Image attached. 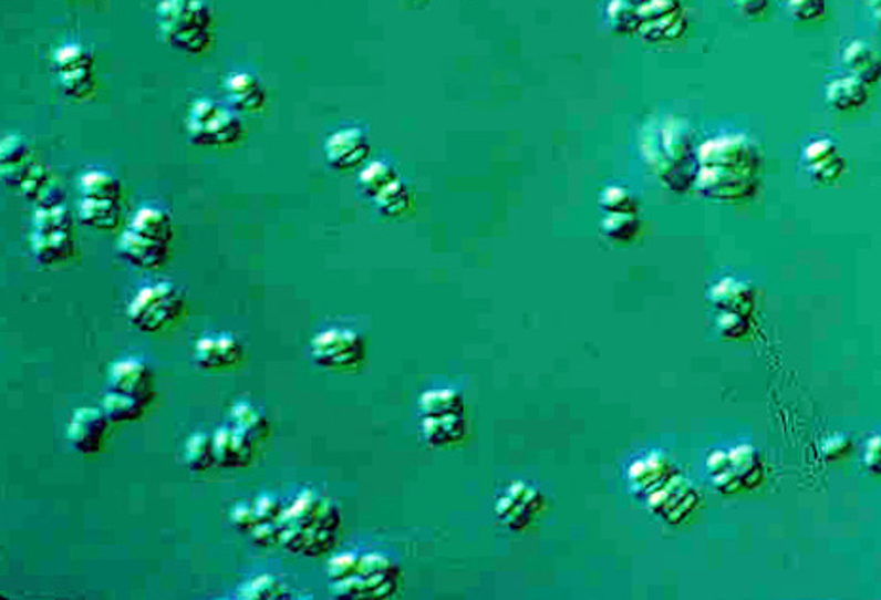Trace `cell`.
<instances>
[{
  "mask_svg": "<svg viewBox=\"0 0 881 600\" xmlns=\"http://www.w3.org/2000/svg\"><path fill=\"white\" fill-rule=\"evenodd\" d=\"M760 153L743 134H724L703 143L697 154V188L713 200H743L755 193Z\"/></svg>",
  "mask_w": 881,
  "mask_h": 600,
  "instance_id": "obj_1",
  "label": "cell"
},
{
  "mask_svg": "<svg viewBox=\"0 0 881 600\" xmlns=\"http://www.w3.org/2000/svg\"><path fill=\"white\" fill-rule=\"evenodd\" d=\"M280 523L281 547L288 554L315 559L333 549L342 515L333 500L307 488L286 506Z\"/></svg>",
  "mask_w": 881,
  "mask_h": 600,
  "instance_id": "obj_2",
  "label": "cell"
},
{
  "mask_svg": "<svg viewBox=\"0 0 881 600\" xmlns=\"http://www.w3.org/2000/svg\"><path fill=\"white\" fill-rule=\"evenodd\" d=\"M156 28L167 46L185 54H204L214 42V12L207 0H160Z\"/></svg>",
  "mask_w": 881,
  "mask_h": 600,
  "instance_id": "obj_3",
  "label": "cell"
},
{
  "mask_svg": "<svg viewBox=\"0 0 881 600\" xmlns=\"http://www.w3.org/2000/svg\"><path fill=\"white\" fill-rule=\"evenodd\" d=\"M185 130L188 141L198 147H232L246 135L238 111L207 97L190 103Z\"/></svg>",
  "mask_w": 881,
  "mask_h": 600,
  "instance_id": "obj_4",
  "label": "cell"
},
{
  "mask_svg": "<svg viewBox=\"0 0 881 600\" xmlns=\"http://www.w3.org/2000/svg\"><path fill=\"white\" fill-rule=\"evenodd\" d=\"M400 565L384 554L361 555L360 570L342 581H331L329 589L336 599H390L400 591Z\"/></svg>",
  "mask_w": 881,
  "mask_h": 600,
  "instance_id": "obj_5",
  "label": "cell"
},
{
  "mask_svg": "<svg viewBox=\"0 0 881 600\" xmlns=\"http://www.w3.org/2000/svg\"><path fill=\"white\" fill-rule=\"evenodd\" d=\"M185 308V294L172 281L141 287L126 308V318L137 331L158 333L174 323Z\"/></svg>",
  "mask_w": 881,
  "mask_h": 600,
  "instance_id": "obj_6",
  "label": "cell"
},
{
  "mask_svg": "<svg viewBox=\"0 0 881 600\" xmlns=\"http://www.w3.org/2000/svg\"><path fill=\"white\" fill-rule=\"evenodd\" d=\"M708 477L721 493L753 488L761 479L760 453L750 445L715 451L707 461Z\"/></svg>",
  "mask_w": 881,
  "mask_h": 600,
  "instance_id": "obj_7",
  "label": "cell"
},
{
  "mask_svg": "<svg viewBox=\"0 0 881 600\" xmlns=\"http://www.w3.org/2000/svg\"><path fill=\"white\" fill-rule=\"evenodd\" d=\"M365 341L352 329H323L310 341V358L325 371H354L365 361Z\"/></svg>",
  "mask_w": 881,
  "mask_h": 600,
  "instance_id": "obj_8",
  "label": "cell"
},
{
  "mask_svg": "<svg viewBox=\"0 0 881 600\" xmlns=\"http://www.w3.org/2000/svg\"><path fill=\"white\" fill-rule=\"evenodd\" d=\"M52 69L61 92L73 100H86L95 87L94 55L79 42H68L55 48Z\"/></svg>",
  "mask_w": 881,
  "mask_h": 600,
  "instance_id": "obj_9",
  "label": "cell"
},
{
  "mask_svg": "<svg viewBox=\"0 0 881 600\" xmlns=\"http://www.w3.org/2000/svg\"><path fill=\"white\" fill-rule=\"evenodd\" d=\"M541 511H543V496L540 490L522 480L509 483L495 504L496 519L514 532L527 530L540 517Z\"/></svg>",
  "mask_w": 881,
  "mask_h": 600,
  "instance_id": "obj_10",
  "label": "cell"
},
{
  "mask_svg": "<svg viewBox=\"0 0 881 600\" xmlns=\"http://www.w3.org/2000/svg\"><path fill=\"white\" fill-rule=\"evenodd\" d=\"M644 500L650 514L671 525H678L694 514L699 504V494L684 475L676 474L665 485L655 488L654 493L647 494Z\"/></svg>",
  "mask_w": 881,
  "mask_h": 600,
  "instance_id": "obj_11",
  "label": "cell"
},
{
  "mask_svg": "<svg viewBox=\"0 0 881 600\" xmlns=\"http://www.w3.org/2000/svg\"><path fill=\"white\" fill-rule=\"evenodd\" d=\"M108 390L122 392L148 405L154 400V373L145 361L124 358L108 368Z\"/></svg>",
  "mask_w": 881,
  "mask_h": 600,
  "instance_id": "obj_12",
  "label": "cell"
},
{
  "mask_svg": "<svg viewBox=\"0 0 881 600\" xmlns=\"http://www.w3.org/2000/svg\"><path fill=\"white\" fill-rule=\"evenodd\" d=\"M323 153L329 166L339 172H348L367 161L371 145L365 130L355 126L342 127L329 135Z\"/></svg>",
  "mask_w": 881,
  "mask_h": 600,
  "instance_id": "obj_13",
  "label": "cell"
},
{
  "mask_svg": "<svg viewBox=\"0 0 881 600\" xmlns=\"http://www.w3.org/2000/svg\"><path fill=\"white\" fill-rule=\"evenodd\" d=\"M108 424L111 421H108L107 414L103 413V408H76L71 414V421L68 424L69 445L76 453L86 454V456L100 453L108 432Z\"/></svg>",
  "mask_w": 881,
  "mask_h": 600,
  "instance_id": "obj_14",
  "label": "cell"
},
{
  "mask_svg": "<svg viewBox=\"0 0 881 600\" xmlns=\"http://www.w3.org/2000/svg\"><path fill=\"white\" fill-rule=\"evenodd\" d=\"M801 166L819 183H835L848 169V161L840 147L828 137H815L801 148Z\"/></svg>",
  "mask_w": 881,
  "mask_h": 600,
  "instance_id": "obj_15",
  "label": "cell"
},
{
  "mask_svg": "<svg viewBox=\"0 0 881 600\" xmlns=\"http://www.w3.org/2000/svg\"><path fill=\"white\" fill-rule=\"evenodd\" d=\"M243 360V344L235 334H206L194 344V361L204 371L236 368Z\"/></svg>",
  "mask_w": 881,
  "mask_h": 600,
  "instance_id": "obj_16",
  "label": "cell"
},
{
  "mask_svg": "<svg viewBox=\"0 0 881 600\" xmlns=\"http://www.w3.org/2000/svg\"><path fill=\"white\" fill-rule=\"evenodd\" d=\"M678 474L675 464L663 453H650L634 461L628 469L629 490L636 498H646L655 488Z\"/></svg>",
  "mask_w": 881,
  "mask_h": 600,
  "instance_id": "obj_17",
  "label": "cell"
},
{
  "mask_svg": "<svg viewBox=\"0 0 881 600\" xmlns=\"http://www.w3.org/2000/svg\"><path fill=\"white\" fill-rule=\"evenodd\" d=\"M118 254L132 267L156 270L164 267L169 259V244L154 240L151 236L135 232L127 227L118 238Z\"/></svg>",
  "mask_w": 881,
  "mask_h": 600,
  "instance_id": "obj_18",
  "label": "cell"
},
{
  "mask_svg": "<svg viewBox=\"0 0 881 600\" xmlns=\"http://www.w3.org/2000/svg\"><path fill=\"white\" fill-rule=\"evenodd\" d=\"M222 92L228 101V107L238 113H259L267 103V87L257 74L249 71H235L228 74L222 82Z\"/></svg>",
  "mask_w": 881,
  "mask_h": 600,
  "instance_id": "obj_19",
  "label": "cell"
},
{
  "mask_svg": "<svg viewBox=\"0 0 881 600\" xmlns=\"http://www.w3.org/2000/svg\"><path fill=\"white\" fill-rule=\"evenodd\" d=\"M255 443L246 432L228 424L215 430V464L220 467H246L253 461Z\"/></svg>",
  "mask_w": 881,
  "mask_h": 600,
  "instance_id": "obj_20",
  "label": "cell"
},
{
  "mask_svg": "<svg viewBox=\"0 0 881 600\" xmlns=\"http://www.w3.org/2000/svg\"><path fill=\"white\" fill-rule=\"evenodd\" d=\"M421 435L426 445L434 448L453 447L468 437L466 414L422 416Z\"/></svg>",
  "mask_w": 881,
  "mask_h": 600,
  "instance_id": "obj_21",
  "label": "cell"
},
{
  "mask_svg": "<svg viewBox=\"0 0 881 600\" xmlns=\"http://www.w3.org/2000/svg\"><path fill=\"white\" fill-rule=\"evenodd\" d=\"M841 65L867 86H874L881 81L880 52L868 42H849L848 46L841 50Z\"/></svg>",
  "mask_w": 881,
  "mask_h": 600,
  "instance_id": "obj_22",
  "label": "cell"
},
{
  "mask_svg": "<svg viewBox=\"0 0 881 600\" xmlns=\"http://www.w3.org/2000/svg\"><path fill=\"white\" fill-rule=\"evenodd\" d=\"M74 254L73 232L48 230L31 232V255L42 267H54L71 259Z\"/></svg>",
  "mask_w": 881,
  "mask_h": 600,
  "instance_id": "obj_23",
  "label": "cell"
},
{
  "mask_svg": "<svg viewBox=\"0 0 881 600\" xmlns=\"http://www.w3.org/2000/svg\"><path fill=\"white\" fill-rule=\"evenodd\" d=\"M870 86L853 74H840L825 84V101L836 111H853L864 105Z\"/></svg>",
  "mask_w": 881,
  "mask_h": 600,
  "instance_id": "obj_24",
  "label": "cell"
},
{
  "mask_svg": "<svg viewBox=\"0 0 881 600\" xmlns=\"http://www.w3.org/2000/svg\"><path fill=\"white\" fill-rule=\"evenodd\" d=\"M708 300L721 312H737V314L748 315V312L753 310L755 293L747 283L734 280V278H724L711 287Z\"/></svg>",
  "mask_w": 881,
  "mask_h": 600,
  "instance_id": "obj_25",
  "label": "cell"
},
{
  "mask_svg": "<svg viewBox=\"0 0 881 600\" xmlns=\"http://www.w3.org/2000/svg\"><path fill=\"white\" fill-rule=\"evenodd\" d=\"M121 201L81 198L76 206V217L82 225L94 230H114L121 225Z\"/></svg>",
  "mask_w": 881,
  "mask_h": 600,
  "instance_id": "obj_26",
  "label": "cell"
},
{
  "mask_svg": "<svg viewBox=\"0 0 881 600\" xmlns=\"http://www.w3.org/2000/svg\"><path fill=\"white\" fill-rule=\"evenodd\" d=\"M127 227L135 232L151 236L154 240L172 244L174 240V220L166 209L158 206H143L135 211Z\"/></svg>",
  "mask_w": 881,
  "mask_h": 600,
  "instance_id": "obj_27",
  "label": "cell"
},
{
  "mask_svg": "<svg viewBox=\"0 0 881 600\" xmlns=\"http://www.w3.org/2000/svg\"><path fill=\"white\" fill-rule=\"evenodd\" d=\"M422 416H445V414H466V403L453 387H432L418 400Z\"/></svg>",
  "mask_w": 881,
  "mask_h": 600,
  "instance_id": "obj_28",
  "label": "cell"
},
{
  "mask_svg": "<svg viewBox=\"0 0 881 600\" xmlns=\"http://www.w3.org/2000/svg\"><path fill=\"white\" fill-rule=\"evenodd\" d=\"M79 190L82 198L121 201L122 183L103 169H87L79 177Z\"/></svg>",
  "mask_w": 881,
  "mask_h": 600,
  "instance_id": "obj_29",
  "label": "cell"
},
{
  "mask_svg": "<svg viewBox=\"0 0 881 600\" xmlns=\"http://www.w3.org/2000/svg\"><path fill=\"white\" fill-rule=\"evenodd\" d=\"M228 421H230L232 426L238 427L241 432H246L249 437H253L255 441L265 439L268 432H270V422H268V416L265 414V411L255 407L253 403H249V401H238V403H235L232 408H230Z\"/></svg>",
  "mask_w": 881,
  "mask_h": 600,
  "instance_id": "obj_30",
  "label": "cell"
},
{
  "mask_svg": "<svg viewBox=\"0 0 881 600\" xmlns=\"http://www.w3.org/2000/svg\"><path fill=\"white\" fill-rule=\"evenodd\" d=\"M236 597L243 600H286L291 597V589L278 576L261 573L241 583Z\"/></svg>",
  "mask_w": 881,
  "mask_h": 600,
  "instance_id": "obj_31",
  "label": "cell"
},
{
  "mask_svg": "<svg viewBox=\"0 0 881 600\" xmlns=\"http://www.w3.org/2000/svg\"><path fill=\"white\" fill-rule=\"evenodd\" d=\"M183 464L190 472H207L215 466L214 435L206 432H196L185 441L183 447Z\"/></svg>",
  "mask_w": 881,
  "mask_h": 600,
  "instance_id": "obj_32",
  "label": "cell"
},
{
  "mask_svg": "<svg viewBox=\"0 0 881 600\" xmlns=\"http://www.w3.org/2000/svg\"><path fill=\"white\" fill-rule=\"evenodd\" d=\"M145 407L147 405H143L132 395L114 392V390H107V394L103 395V400H101V408H103V413L107 414L108 421L118 422V424L139 421L145 414Z\"/></svg>",
  "mask_w": 881,
  "mask_h": 600,
  "instance_id": "obj_33",
  "label": "cell"
},
{
  "mask_svg": "<svg viewBox=\"0 0 881 600\" xmlns=\"http://www.w3.org/2000/svg\"><path fill=\"white\" fill-rule=\"evenodd\" d=\"M373 201L384 217H400V215L407 214L411 201H413V194H411L407 183L400 177L392 185H387L379 196H374Z\"/></svg>",
  "mask_w": 881,
  "mask_h": 600,
  "instance_id": "obj_34",
  "label": "cell"
},
{
  "mask_svg": "<svg viewBox=\"0 0 881 600\" xmlns=\"http://www.w3.org/2000/svg\"><path fill=\"white\" fill-rule=\"evenodd\" d=\"M395 179H400V175L394 167L390 166L387 162L374 161L361 169L357 185H360L361 194H365L373 200L374 196H379Z\"/></svg>",
  "mask_w": 881,
  "mask_h": 600,
  "instance_id": "obj_35",
  "label": "cell"
},
{
  "mask_svg": "<svg viewBox=\"0 0 881 600\" xmlns=\"http://www.w3.org/2000/svg\"><path fill=\"white\" fill-rule=\"evenodd\" d=\"M31 228L37 232H48V230H68L73 232V215L63 204H52V206L34 207Z\"/></svg>",
  "mask_w": 881,
  "mask_h": 600,
  "instance_id": "obj_36",
  "label": "cell"
},
{
  "mask_svg": "<svg viewBox=\"0 0 881 600\" xmlns=\"http://www.w3.org/2000/svg\"><path fill=\"white\" fill-rule=\"evenodd\" d=\"M54 185L55 183L52 180V175H50L46 167L33 162L31 167H29L25 179H23L18 190H20L23 198H28V200L33 201V204H39V201L46 196L48 190L54 187Z\"/></svg>",
  "mask_w": 881,
  "mask_h": 600,
  "instance_id": "obj_37",
  "label": "cell"
},
{
  "mask_svg": "<svg viewBox=\"0 0 881 600\" xmlns=\"http://www.w3.org/2000/svg\"><path fill=\"white\" fill-rule=\"evenodd\" d=\"M636 230H639V219L634 214H608L607 219L602 220V232L610 240H633Z\"/></svg>",
  "mask_w": 881,
  "mask_h": 600,
  "instance_id": "obj_38",
  "label": "cell"
},
{
  "mask_svg": "<svg viewBox=\"0 0 881 600\" xmlns=\"http://www.w3.org/2000/svg\"><path fill=\"white\" fill-rule=\"evenodd\" d=\"M31 158V151L23 137L18 134H7L0 143V167L15 166Z\"/></svg>",
  "mask_w": 881,
  "mask_h": 600,
  "instance_id": "obj_39",
  "label": "cell"
},
{
  "mask_svg": "<svg viewBox=\"0 0 881 600\" xmlns=\"http://www.w3.org/2000/svg\"><path fill=\"white\" fill-rule=\"evenodd\" d=\"M601 206L608 214H636L634 196L623 187H608L601 194Z\"/></svg>",
  "mask_w": 881,
  "mask_h": 600,
  "instance_id": "obj_40",
  "label": "cell"
},
{
  "mask_svg": "<svg viewBox=\"0 0 881 600\" xmlns=\"http://www.w3.org/2000/svg\"><path fill=\"white\" fill-rule=\"evenodd\" d=\"M361 555L363 554H357V551H342V554L334 555L328 565L329 583L352 578L360 570Z\"/></svg>",
  "mask_w": 881,
  "mask_h": 600,
  "instance_id": "obj_41",
  "label": "cell"
},
{
  "mask_svg": "<svg viewBox=\"0 0 881 600\" xmlns=\"http://www.w3.org/2000/svg\"><path fill=\"white\" fill-rule=\"evenodd\" d=\"M228 520H230V527L235 528L236 532L243 534V536H249V534L253 532V528L259 525V517H257L255 506L253 504H248V501H238L230 509Z\"/></svg>",
  "mask_w": 881,
  "mask_h": 600,
  "instance_id": "obj_42",
  "label": "cell"
},
{
  "mask_svg": "<svg viewBox=\"0 0 881 600\" xmlns=\"http://www.w3.org/2000/svg\"><path fill=\"white\" fill-rule=\"evenodd\" d=\"M785 7L796 21H815L827 12V0H785Z\"/></svg>",
  "mask_w": 881,
  "mask_h": 600,
  "instance_id": "obj_43",
  "label": "cell"
},
{
  "mask_svg": "<svg viewBox=\"0 0 881 600\" xmlns=\"http://www.w3.org/2000/svg\"><path fill=\"white\" fill-rule=\"evenodd\" d=\"M255 511L259 517V523H272V520H281L283 511H286V504L274 496V494H261L257 496L253 501Z\"/></svg>",
  "mask_w": 881,
  "mask_h": 600,
  "instance_id": "obj_44",
  "label": "cell"
},
{
  "mask_svg": "<svg viewBox=\"0 0 881 600\" xmlns=\"http://www.w3.org/2000/svg\"><path fill=\"white\" fill-rule=\"evenodd\" d=\"M249 538H251V541H253L255 546L259 547L281 546L280 520H272V523H259V525L253 528V532L249 534Z\"/></svg>",
  "mask_w": 881,
  "mask_h": 600,
  "instance_id": "obj_45",
  "label": "cell"
},
{
  "mask_svg": "<svg viewBox=\"0 0 881 600\" xmlns=\"http://www.w3.org/2000/svg\"><path fill=\"white\" fill-rule=\"evenodd\" d=\"M716 328L724 337L737 339L747 331V315L737 314V312H721L716 318Z\"/></svg>",
  "mask_w": 881,
  "mask_h": 600,
  "instance_id": "obj_46",
  "label": "cell"
},
{
  "mask_svg": "<svg viewBox=\"0 0 881 600\" xmlns=\"http://www.w3.org/2000/svg\"><path fill=\"white\" fill-rule=\"evenodd\" d=\"M735 8L747 18H761L768 10L769 0H734Z\"/></svg>",
  "mask_w": 881,
  "mask_h": 600,
  "instance_id": "obj_47",
  "label": "cell"
},
{
  "mask_svg": "<svg viewBox=\"0 0 881 600\" xmlns=\"http://www.w3.org/2000/svg\"><path fill=\"white\" fill-rule=\"evenodd\" d=\"M864 462L870 469H874L875 474H881V435L868 443Z\"/></svg>",
  "mask_w": 881,
  "mask_h": 600,
  "instance_id": "obj_48",
  "label": "cell"
},
{
  "mask_svg": "<svg viewBox=\"0 0 881 600\" xmlns=\"http://www.w3.org/2000/svg\"><path fill=\"white\" fill-rule=\"evenodd\" d=\"M868 8H870V14L874 18L875 23L881 28V0H868Z\"/></svg>",
  "mask_w": 881,
  "mask_h": 600,
  "instance_id": "obj_49",
  "label": "cell"
}]
</instances>
